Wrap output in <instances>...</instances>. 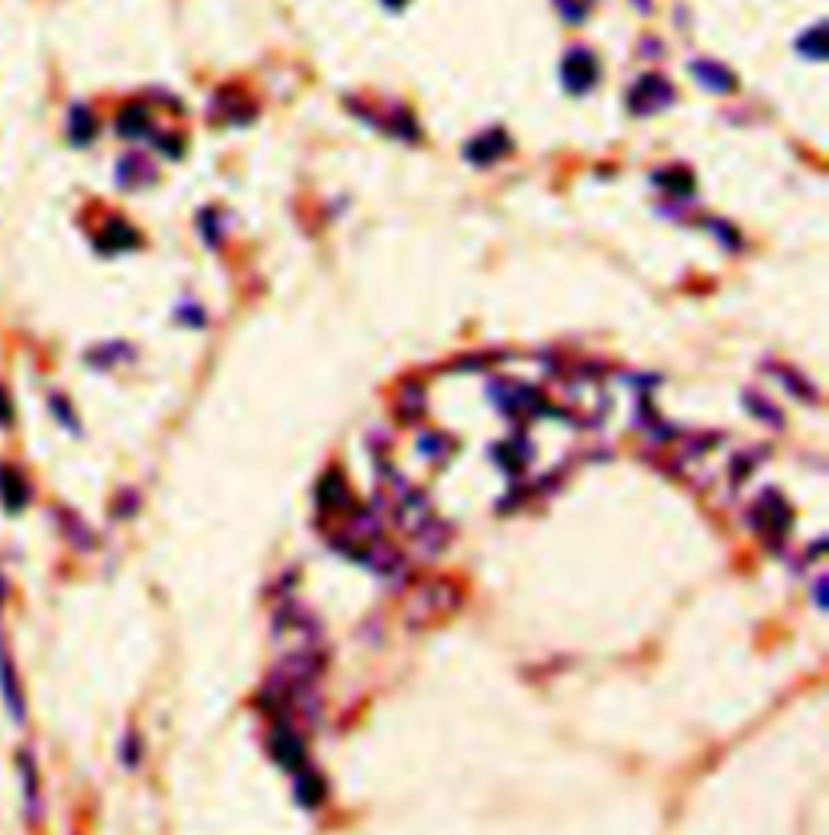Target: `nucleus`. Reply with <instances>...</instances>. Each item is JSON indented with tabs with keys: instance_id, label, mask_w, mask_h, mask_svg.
<instances>
[{
	"instance_id": "obj_1",
	"label": "nucleus",
	"mask_w": 829,
	"mask_h": 835,
	"mask_svg": "<svg viewBox=\"0 0 829 835\" xmlns=\"http://www.w3.org/2000/svg\"><path fill=\"white\" fill-rule=\"evenodd\" d=\"M755 531H761L768 538L771 548H781L785 538H788L790 525H793V516H790V506L778 496V492H765L755 506Z\"/></svg>"
},
{
	"instance_id": "obj_2",
	"label": "nucleus",
	"mask_w": 829,
	"mask_h": 835,
	"mask_svg": "<svg viewBox=\"0 0 829 835\" xmlns=\"http://www.w3.org/2000/svg\"><path fill=\"white\" fill-rule=\"evenodd\" d=\"M0 700L7 706V716L13 719L17 725L27 722V690H23V680H20V671H17V661L7 648V641L0 635Z\"/></svg>"
},
{
	"instance_id": "obj_3",
	"label": "nucleus",
	"mask_w": 829,
	"mask_h": 835,
	"mask_svg": "<svg viewBox=\"0 0 829 835\" xmlns=\"http://www.w3.org/2000/svg\"><path fill=\"white\" fill-rule=\"evenodd\" d=\"M674 101L671 84L658 75H648V79L638 81L633 94H629V108L635 114H655V111H665Z\"/></svg>"
},
{
	"instance_id": "obj_4",
	"label": "nucleus",
	"mask_w": 829,
	"mask_h": 835,
	"mask_svg": "<svg viewBox=\"0 0 829 835\" xmlns=\"http://www.w3.org/2000/svg\"><path fill=\"white\" fill-rule=\"evenodd\" d=\"M17 767H20V784H23V806H27V819L37 823L42 816V791H40V767L33 761V752L23 749L17 755Z\"/></svg>"
},
{
	"instance_id": "obj_5",
	"label": "nucleus",
	"mask_w": 829,
	"mask_h": 835,
	"mask_svg": "<svg viewBox=\"0 0 829 835\" xmlns=\"http://www.w3.org/2000/svg\"><path fill=\"white\" fill-rule=\"evenodd\" d=\"M30 496H33V489H30L27 477L13 464H0V506L7 512H23Z\"/></svg>"
},
{
	"instance_id": "obj_6",
	"label": "nucleus",
	"mask_w": 829,
	"mask_h": 835,
	"mask_svg": "<svg viewBox=\"0 0 829 835\" xmlns=\"http://www.w3.org/2000/svg\"><path fill=\"white\" fill-rule=\"evenodd\" d=\"M273 757H276L282 767H289V771H305V745H302V739L289 729V725H279L276 732H273Z\"/></svg>"
},
{
	"instance_id": "obj_7",
	"label": "nucleus",
	"mask_w": 829,
	"mask_h": 835,
	"mask_svg": "<svg viewBox=\"0 0 829 835\" xmlns=\"http://www.w3.org/2000/svg\"><path fill=\"white\" fill-rule=\"evenodd\" d=\"M593 81H596V59H593L590 52H584V49L570 52L567 62H564V84L574 94H584Z\"/></svg>"
},
{
	"instance_id": "obj_8",
	"label": "nucleus",
	"mask_w": 829,
	"mask_h": 835,
	"mask_svg": "<svg viewBox=\"0 0 829 835\" xmlns=\"http://www.w3.org/2000/svg\"><path fill=\"white\" fill-rule=\"evenodd\" d=\"M503 153H509V140L496 130V133H486V136H479V140H474L471 146H467V160L471 162H493V160H499Z\"/></svg>"
},
{
	"instance_id": "obj_9",
	"label": "nucleus",
	"mask_w": 829,
	"mask_h": 835,
	"mask_svg": "<svg viewBox=\"0 0 829 835\" xmlns=\"http://www.w3.org/2000/svg\"><path fill=\"white\" fill-rule=\"evenodd\" d=\"M694 79L700 81L704 88H710V91H719V94H726V91L736 88V79L729 75V69H722L716 62H697L694 65Z\"/></svg>"
},
{
	"instance_id": "obj_10",
	"label": "nucleus",
	"mask_w": 829,
	"mask_h": 835,
	"mask_svg": "<svg viewBox=\"0 0 829 835\" xmlns=\"http://www.w3.org/2000/svg\"><path fill=\"white\" fill-rule=\"evenodd\" d=\"M317 502H321V509H344L347 506V489H344L341 477H327L321 482Z\"/></svg>"
},
{
	"instance_id": "obj_11",
	"label": "nucleus",
	"mask_w": 829,
	"mask_h": 835,
	"mask_svg": "<svg viewBox=\"0 0 829 835\" xmlns=\"http://www.w3.org/2000/svg\"><path fill=\"white\" fill-rule=\"evenodd\" d=\"M146 130H150V114H146L143 104H130V108L120 114V133H123V136H140V133H146Z\"/></svg>"
},
{
	"instance_id": "obj_12",
	"label": "nucleus",
	"mask_w": 829,
	"mask_h": 835,
	"mask_svg": "<svg viewBox=\"0 0 829 835\" xmlns=\"http://www.w3.org/2000/svg\"><path fill=\"white\" fill-rule=\"evenodd\" d=\"M137 243H140V240H137V234H133L123 221H114V224L108 227V240H98V246L108 250V253L127 250V246H137Z\"/></svg>"
},
{
	"instance_id": "obj_13",
	"label": "nucleus",
	"mask_w": 829,
	"mask_h": 835,
	"mask_svg": "<svg viewBox=\"0 0 829 835\" xmlns=\"http://www.w3.org/2000/svg\"><path fill=\"white\" fill-rule=\"evenodd\" d=\"M299 800H302L309 809H315L317 803L324 800V784H321V777L305 771V774L299 777Z\"/></svg>"
},
{
	"instance_id": "obj_14",
	"label": "nucleus",
	"mask_w": 829,
	"mask_h": 835,
	"mask_svg": "<svg viewBox=\"0 0 829 835\" xmlns=\"http://www.w3.org/2000/svg\"><path fill=\"white\" fill-rule=\"evenodd\" d=\"M69 130H72V140H75V143H88V140L94 136V114H91L88 108H75Z\"/></svg>"
},
{
	"instance_id": "obj_15",
	"label": "nucleus",
	"mask_w": 829,
	"mask_h": 835,
	"mask_svg": "<svg viewBox=\"0 0 829 835\" xmlns=\"http://www.w3.org/2000/svg\"><path fill=\"white\" fill-rule=\"evenodd\" d=\"M123 761H127V767H137V761H140L137 735H127V742H123Z\"/></svg>"
},
{
	"instance_id": "obj_16",
	"label": "nucleus",
	"mask_w": 829,
	"mask_h": 835,
	"mask_svg": "<svg viewBox=\"0 0 829 835\" xmlns=\"http://www.w3.org/2000/svg\"><path fill=\"white\" fill-rule=\"evenodd\" d=\"M10 421H13V405H10L7 393L0 389V428H7Z\"/></svg>"
},
{
	"instance_id": "obj_17",
	"label": "nucleus",
	"mask_w": 829,
	"mask_h": 835,
	"mask_svg": "<svg viewBox=\"0 0 829 835\" xmlns=\"http://www.w3.org/2000/svg\"><path fill=\"white\" fill-rule=\"evenodd\" d=\"M7 597H10V587H7V577H3V570H0V609H3Z\"/></svg>"
},
{
	"instance_id": "obj_18",
	"label": "nucleus",
	"mask_w": 829,
	"mask_h": 835,
	"mask_svg": "<svg viewBox=\"0 0 829 835\" xmlns=\"http://www.w3.org/2000/svg\"><path fill=\"white\" fill-rule=\"evenodd\" d=\"M386 3H393V7H402V3H405V0H386Z\"/></svg>"
}]
</instances>
